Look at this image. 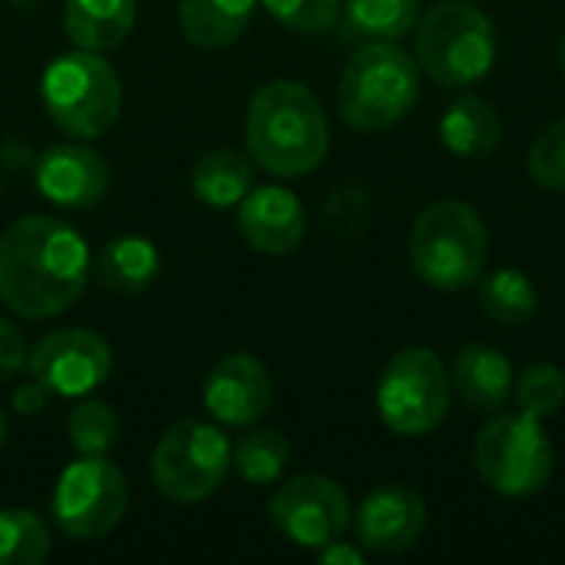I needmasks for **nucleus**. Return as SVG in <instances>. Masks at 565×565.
Returning <instances> with one entry per match:
<instances>
[{
    "instance_id": "f257e3e1",
    "label": "nucleus",
    "mask_w": 565,
    "mask_h": 565,
    "mask_svg": "<svg viewBox=\"0 0 565 565\" xmlns=\"http://www.w3.org/2000/svg\"><path fill=\"white\" fill-rule=\"evenodd\" d=\"M89 248L70 225L30 215L0 235V301L30 321L66 311L86 288Z\"/></svg>"
},
{
    "instance_id": "f03ea898",
    "label": "nucleus",
    "mask_w": 565,
    "mask_h": 565,
    "mask_svg": "<svg viewBox=\"0 0 565 565\" xmlns=\"http://www.w3.org/2000/svg\"><path fill=\"white\" fill-rule=\"evenodd\" d=\"M245 139L262 169L295 179L321 166L331 146V129L318 96L305 83L275 79L252 96Z\"/></svg>"
},
{
    "instance_id": "7ed1b4c3",
    "label": "nucleus",
    "mask_w": 565,
    "mask_h": 565,
    "mask_svg": "<svg viewBox=\"0 0 565 565\" xmlns=\"http://www.w3.org/2000/svg\"><path fill=\"white\" fill-rule=\"evenodd\" d=\"M420 99L417 60L394 46V40L364 43L344 66L338 86V109L358 132H384L397 126Z\"/></svg>"
},
{
    "instance_id": "20e7f679",
    "label": "nucleus",
    "mask_w": 565,
    "mask_h": 565,
    "mask_svg": "<svg viewBox=\"0 0 565 565\" xmlns=\"http://www.w3.org/2000/svg\"><path fill=\"white\" fill-rule=\"evenodd\" d=\"M417 66L447 89L480 83L497 63V26L470 0H444L417 17Z\"/></svg>"
},
{
    "instance_id": "39448f33",
    "label": "nucleus",
    "mask_w": 565,
    "mask_h": 565,
    "mask_svg": "<svg viewBox=\"0 0 565 565\" xmlns=\"http://www.w3.org/2000/svg\"><path fill=\"white\" fill-rule=\"evenodd\" d=\"M487 252V225L480 212L460 199L434 202L411 232V265L417 278L437 291H460L480 281Z\"/></svg>"
},
{
    "instance_id": "423d86ee",
    "label": "nucleus",
    "mask_w": 565,
    "mask_h": 565,
    "mask_svg": "<svg viewBox=\"0 0 565 565\" xmlns=\"http://www.w3.org/2000/svg\"><path fill=\"white\" fill-rule=\"evenodd\" d=\"M43 106L56 129L73 139L103 136L122 106V86L116 70L89 50L66 53L53 60L40 83Z\"/></svg>"
},
{
    "instance_id": "0eeeda50",
    "label": "nucleus",
    "mask_w": 565,
    "mask_h": 565,
    "mask_svg": "<svg viewBox=\"0 0 565 565\" xmlns=\"http://www.w3.org/2000/svg\"><path fill=\"white\" fill-rule=\"evenodd\" d=\"M450 374L430 348L394 354L377 384V414L397 437L434 434L450 411Z\"/></svg>"
},
{
    "instance_id": "6e6552de",
    "label": "nucleus",
    "mask_w": 565,
    "mask_h": 565,
    "mask_svg": "<svg viewBox=\"0 0 565 565\" xmlns=\"http://www.w3.org/2000/svg\"><path fill=\"white\" fill-rule=\"evenodd\" d=\"M477 470L510 500H526L540 493L553 477V444L543 420L530 414H500L477 437Z\"/></svg>"
},
{
    "instance_id": "1a4fd4ad",
    "label": "nucleus",
    "mask_w": 565,
    "mask_h": 565,
    "mask_svg": "<svg viewBox=\"0 0 565 565\" xmlns=\"http://www.w3.org/2000/svg\"><path fill=\"white\" fill-rule=\"evenodd\" d=\"M232 467L228 437L205 420L172 424L152 450V480L172 503H199L212 497Z\"/></svg>"
},
{
    "instance_id": "9d476101",
    "label": "nucleus",
    "mask_w": 565,
    "mask_h": 565,
    "mask_svg": "<svg viewBox=\"0 0 565 565\" xmlns=\"http://www.w3.org/2000/svg\"><path fill=\"white\" fill-rule=\"evenodd\" d=\"M129 507L122 470L103 457L73 460L53 487V520L73 540H99L113 533Z\"/></svg>"
},
{
    "instance_id": "9b49d317",
    "label": "nucleus",
    "mask_w": 565,
    "mask_h": 565,
    "mask_svg": "<svg viewBox=\"0 0 565 565\" xmlns=\"http://www.w3.org/2000/svg\"><path fill=\"white\" fill-rule=\"evenodd\" d=\"M275 530L305 550H321L344 536L351 523V500L331 477L305 473L288 480L268 503Z\"/></svg>"
},
{
    "instance_id": "f8f14e48",
    "label": "nucleus",
    "mask_w": 565,
    "mask_h": 565,
    "mask_svg": "<svg viewBox=\"0 0 565 565\" xmlns=\"http://www.w3.org/2000/svg\"><path fill=\"white\" fill-rule=\"evenodd\" d=\"M30 377L50 397H83L96 391L113 371V348L89 328H66L46 334L26 358Z\"/></svg>"
},
{
    "instance_id": "ddd939ff",
    "label": "nucleus",
    "mask_w": 565,
    "mask_h": 565,
    "mask_svg": "<svg viewBox=\"0 0 565 565\" xmlns=\"http://www.w3.org/2000/svg\"><path fill=\"white\" fill-rule=\"evenodd\" d=\"M358 540L367 553L397 556L411 550L427 530V503L404 483H384L371 490L354 516Z\"/></svg>"
},
{
    "instance_id": "4468645a",
    "label": "nucleus",
    "mask_w": 565,
    "mask_h": 565,
    "mask_svg": "<svg viewBox=\"0 0 565 565\" xmlns=\"http://www.w3.org/2000/svg\"><path fill=\"white\" fill-rule=\"evenodd\" d=\"M271 374L252 354H228L222 358L202 391L205 411L225 427H252L271 407Z\"/></svg>"
},
{
    "instance_id": "2eb2a0df",
    "label": "nucleus",
    "mask_w": 565,
    "mask_h": 565,
    "mask_svg": "<svg viewBox=\"0 0 565 565\" xmlns=\"http://www.w3.org/2000/svg\"><path fill=\"white\" fill-rule=\"evenodd\" d=\"M36 189L63 209H93L109 189L106 159L86 142L50 146L36 162Z\"/></svg>"
},
{
    "instance_id": "dca6fc26",
    "label": "nucleus",
    "mask_w": 565,
    "mask_h": 565,
    "mask_svg": "<svg viewBox=\"0 0 565 565\" xmlns=\"http://www.w3.org/2000/svg\"><path fill=\"white\" fill-rule=\"evenodd\" d=\"M238 232L255 252L288 255L301 245L308 232V215L298 195H291L288 189L262 185L238 202Z\"/></svg>"
},
{
    "instance_id": "f3484780",
    "label": "nucleus",
    "mask_w": 565,
    "mask_h": 565,
    "mask_svg": "<svg viewBox=\"0 0 565 565\" xmlns=\"http://www.w3.org/2000/svg\"><path fill=\"white\" fill-rule=\"evenodd\" d=\"M450 387L477 414H497L510 404L516 377L503 351L490 344H467L450 364Z\"/></svg>"
},
{
    "instance_id": "a211bd4d",
    "label": "nucleus",
    "mask_w": 565,
    "mask_h": 565,
    "mask_svg": "<svg viewBox=\"0 0 565 565\" xmlns=\"http://www.w3.org/2000/svg\"><path fill=\"white\" fill-rule=\"evenodd\" d=\"M136 26V0H66L63 30L76 50L109 53Z\"/></svg>"
},
{
    "instance_id": "6ab92c4d",
    "label": "nucleus",
    "mask_w": 565,
    "mask_h": 565,
    "mask_svg": "<svg viewBox=\"0 0 565 565\" xmlns=\"http://www.w3.org/2000/svg\"><path fill=\"white\" fill-rule=\"evenodd\" d=\"M503 139L500 113L480 96H460L447 106L440 119V142L460 159H483Z\"/></svg>"
},
{
    "instance_id": "aec40b11",
    "label": "nucleus",
    "mask_w": 565,
    "mask_h": 565,
    "mask_svg": "<svg viewBox=\"0 0 565 565\" xmlns=\"http://www.w3.org/2000/svg\"><path fill=\"white\" fill-rule=\"evenodd\" d=\"M258 0H182L179 26L189 43L202 50L232 46L252 23Z\"/></svg>"
},
{
    "instance_id": "412c9836",
    "label": "nucleus",
    "mask_w": 565,
    "mask_h": 565,
    "mask_svg": "<svg viewBox=\"0 0 565 565\" xmlns=\"http://www.w3.org/2000/svg\"><path fill=\"white\" fill-rule=\"evenodd\" d=\"M255 189L252 159L238 149H212L192 166V192L202 205L232 209Z\"/></svg>"
},
{
    "instance_id": "4be33fe9",
    "label": "nucleus",
    "mask_w": 565,
    "mask_h": 565,
    "mask_svg": "<svg viewBox=\"0 0 565 565\" xmlns=\"http://www.w3.org/2000/svg\"><path fill=\"white\" fill-rule=\"evenodd\" d=\"M159 252L149 238L142 235H119L113 238L99 258H96V278L113 288V291H122V295H132V291H142L146 285L156 281L159 275Z\"/></svg>"
},
{
    "instance_id": "5701e85b",
    "label": "nucleus",
    "mask_w": 565,
    "mask_h": 565,
    "mask_svg": "<svg viewBox=\"0 0 565 565\" xmlns=\"http://www.w3.org/2000/svg\"><path fill=\"white\" fill-rule=\"evenodd\" d=\"M420 0H344L341 33L344 40H397L417 26Z\"/></svg>"
},
{
    "instance_id": "b1692460",
    "label": "nucleus",
    "mask_w": 565,
    "mask_h": 565,
    "mask_svg": "<svg viewBox=\"0 0 565 565\" xmlns=\"http://www.w3.org/2000/svg\"><path fill=\"white\" fill-rule=\"evenodd\" d=\"M540 308V291L526 271L500 268L480 281V311L500 328L526 324Z\"/></svg>"
},
{
    "instance_id": "393cba45",
    "label": "nucleus",
    "mask_w": 565,
    "mask_h": 565,
    "mask_svg": "<svg viewBox=\"0 0 565 565\" xmlns=\"http://www.w3.org/2000/svg\"><path fill=\"white\" fill-rule=\"evenodd\" d=\"M291 460V444L281 430H252L232 447V467L242 473V480L255 487L275 483Z\"/></svg>"
},
{
    "instance_id": "a878e982",
    "label": "nucleus",
    "mask_w": 565,
    "mask_h": 565,
    "mask_svg": "<svg viewBox=\"0 0 565 565\" xmlns=\"http://www.w3.org/2000/svg\"><path fill=\"white\" fill-rule=\"evenodd\" d=\"M46 556V523L30 510H0V565H40Z\"/></svg>"
},
{
    "instance_id": "bb28decb",
    "label": "nucleus",
    "mask_w": 565,
    "mask_h": 565,
    "mask_svg": "<svg viewBox=\"0 0 565 565\" xmlns=\"http://www.w3.org/2000/svg\"><path fill=\"white\" fill-rule=\"evenodd\" d=\"M66 434L76 454L83 457H103L119 437V417L103 401H83L66 417Z\"/></svg>"
},
{
    "instance_id": "cd10ccee",
    "label": "nucleus",
    "mask_w": 565,
    "mask_h": 565,
    "mask_svg": "<svg viewBox=\"0 0 565 565\" xmlns=\"http://www.w3.org/2000/svg\"><path fill=\"white\" fill-rule=\"evenodd\" d=\"M516 404L536 420H550L565 404V374L556 364H533L516 381Z\"/></svg>"
},
{
    "instance_id": "c85d7f7f",
    "label": "nucleus",
    "mask_w": 565,
    "mask_h": 565,
    "mask_svg": "<svg viewBox=\"0 0 565 565\" xmlns=\"http://www.w3.org/2000/svg\"><path fill=\"white\" fill-rule=\"evenodd\" d=\"M530 175L550 192H565V119L550 122L530 146Z\"/></svg>"
},
{
    "instance_id": "c756f323",
    "label": "nucleus",
    "mask_w": 565,
    "mask_h": 565,
    "mask_svg": "<svg viewBox=\"0 0 565 565\" xmlns=\"http://www.w3.org/2000/svg\"><path fill=\"white\" fill-rule=\"evenodd\" d=\"M275 20L301 33H321L341 17V0H262Z\"/></svg>"
},
{
    "instance_id": "7c9ffc66",
    "label": "nucleus",
    "mask_w": 565,
    "mask_h": 565,
    "mask_svg": "<svg viewBox=\"0 0 565 565\" xmlns=\"http://www.w3.org/2000/svg\"><path fill=\"white\" fill-rule=\"evenodd\" d=\"M26 358H30L26 354V338L20 334L17 324H10V321L0 318V384L10 381V377H17L23 371Z\"/></svg>"
},
{
    "instance_id": "2f4dec72",
    "label": "nucleus",
    "mask_w": 565,
    "mask_h": 565,
    "mask_svg": "<svg viewBox=\"0 0 565 565\" xmlns=\"http://www.w3.org/2000/svg\"><path fill=\"white\" fill-rule=\"evenodd\" d=\"M46 401H50V391H46L43 384H36L33 377H30L23 387H17V394H13V407H17L20 414H36V411L46 407Z\"/></svg>"
},
{
    "instance_id": "473e14b6",
    "label": "nucleus",
    "mask_w": 565,
    "mask_h": 565,
    "mask_svg": "<svg viewBox=\"0 0 565 565\" xmlns=\"http://www.w3.org/2000/svg\"><path fill=\"white\" fill-rule=\"evenodd\" d=\"M318 559H321L324 565H361L364 563L361 550H358V546H348V543H341V540H334V543L321 546V550H318Z\"/></svg>"
},
{
    "instance_id": "72a5a7b5",
    "label": "nucleus",
    "mask_w": 565,
    "mask_h": 565,
    "mask_svg": "<svg viewBox=\"0 0 565 565\" xmlns=\"http://www.w3.org/2000/svg\"><path fill=\"white\" fill-rule=\"evenodd\" d=\"M3 444H7V417L0 411V450H3Z\"/></svg>"
},
{
    "instance_id": "f704fd0d",
    "label": "nucleus",
    "mask_w": 565,
    "mask_h": 565,
    "mask_svg": "<svg viewBox=\"0 0 565 565\" xmlns=\"http://www.w3.org/2000/svg\"><path fill=\"white\" fill-rule=\"evenodd\" d=\"M559 70H563V76H565V33H563V40H559Z\"/></svg>"
}]
</instances>
